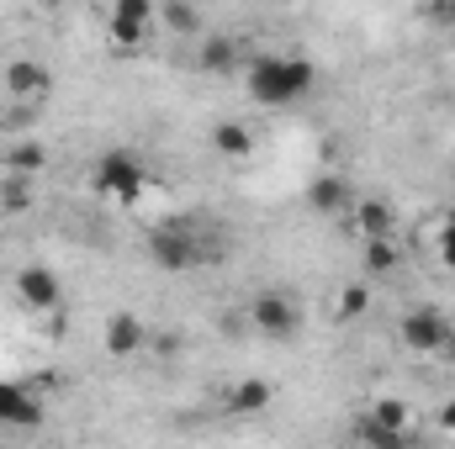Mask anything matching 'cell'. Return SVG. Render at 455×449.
Segmentation results:
<instances>
[{"mask_svg":"<svg viewBox=\"0 0 455 449\" xmlns=\"http://www.w3.org/2000/svg\"><path fill=\"white\" fill-rule=\"evenodd\" d=\"M238 64V43L233 37H212V43H202V69L207 75H228Z\"/></svg>","mask_w":455,"mask_h":449,"instance_id":"cell-17","label":"cell"},{"mask_svg":"<svg viewBox=\"0 0 455 449\" xmlns=\"http://www.w3.org/2000/svg\"><path fill=\"white\" fill-rule=\"evenodd\" d=\"M154 21H159V5L154 0H116L112 16H107V32H112L116 48H138V43H148Z\"/></svg>","mask_w":455,"mask_h":449,"instance_id":"cell-6","label":"cell"},{"mask_svg":"<svg viewBox=\"0 0 455 449\" xmlns=\"http://www.w3.org/2000/svg\"><path fill=\"white\" fill-rule=\"evenodd\" d=\"M397 338H403L408 354H455V323L440 307H413V312H403Z\"/></svg>","mask_w":455,"mask_h":449,"instance_id":"cell-3","label":"cell"},{"mask_svg":"<svg viewBox=\"0 0 455 449\" xmlns=\"http://www.w3.org/2000/svg\"><path fill=\"white\" fill-rule=\"evenodd\" d=\"M159 21H164L170 32H196V27H202V11H196V5H180V0H170V5H159Z\"/></svg>","mask_w":455,"mask_h":449,"instance_id":"cell-19","label":"cell"},{"mask_svg":"<svg viewBox=\"0 0 455 449\" xmlns=\"http://www.w3.org/2000/svg\"><path fill=\"white\" fill-rule=\"evenodd\" d=\"M101 338H107V354L127 359V354H138V349L148 343V328H143V318H132V312H116Z\"/></svg>","mask_w":455,"mask_h":449,"instance_id":"cell-12","label":"cell"},{"mask_svg":"<svg viewBox=\"0 0 455 449\" xmlns=\"http://www.w3.org/2000/svg\"><path fill=\"white\" fill-rule=\"evenodd\" d=\"M365 418H371V423H381L387 434H408V423H413V413H408V402H397V397H376Z\"/></svg>","mask_w":455,"mask_h":449,"instance_id":"cell-15","label":"cell"},{"mask_svg":"<svg viewBox=\"0 0 455 449\" xmlns=\"http://www.w3.org/2000/svg\"><path fill=\"white\" fill-rule=\"evenodd\" d=\"M313 80H318L313 64L297 59V53H265V59L249 64V96L259 106H291L313 91Z\"/></svg>","mask_w":455,"mask_h":449,"instance_id":"cell-1","label":"cell"},{"mask_svg":"<svg viewBox=\"0 0 455 449\" xmlns=\"http://www.w3.org/2000/svg\"><path fill=\"white\" fill-rule=\"evenodd\" d=\"M365 312H371V291H365V286H355V280H349V286H339L334 318H339V323H355V318H365Z\"/></svg>","mask_w":455,"mask_h":449,"instance_id":"cell-18","label":"cell"},{"mask_svg":"<svg viewBox=\"0 0 455 449\" xmlns=\"http://www.w3.org/2000/svg\"><path fill=\"white\" fill-rule=\"evenodd\" d=\"M212 148H218L223 159H249V154H254L249 122H218V127H212Z\"/></svg>","mask_w":455,"mask_h":449,"instance_id":"cell-14","label":"cell"},{"mask_svg":"<svg viewBox=\"0 0 455 449\" xmlns=\"http://www.w3.org/2000/svg\"><path fill=\"white\" fill-rule=\"evenodd\" d=\"M355 429H360V439H365L371 449H408V434H387V429H381V423H371V418H360Z\"/></svg>","mask_w":455,"mask_h":449,"instance_id":"cell-20","label":"cell"},{"mask_svg":"<svg viewBox=\"0 0 455 449\" xmlns=\"http://www.w3.org/2000/svg\"><path fill=\"white\" fill-rule=\"evenodd\" d=\"M435 259H440V264L455 275V212H451L440 227H435Z\"/></svg>","mask_w":455,"mask_h":449,"instance_id":"cell-21","label":"cell"},{"mask_svg":"<svg viewBox=\"0 0 455 449\" xmlns=\"http://www.w3.org/2000/svg\"><path fill=\"white\" fill-rule=\"evenodd\" d=\"M424 21H435V27H455V0H440V5H424Z\"/></svg>","mask_w":455,"mask_h":449,"instance_id":"cell-23","label":"cell"},{"mask_svg":"<svg viewBox=\"0 0 455 449\" xmlns=\"http://www.w3.org/2000/svg\"><path fill=\"white\" fill-rule=\"evenodd\" d=\"M16 302H21L27 312H59L64 286H59V275H53L48 264H27V270L16 275Z\"/></svg>","mask_w":455,"mask_h":449,"instance_id":"cell-7","label":"cell"},{"mask_svg":"<svg viewBox=\"0 0 455 449\" xmlns=\"http://www.w3.org/2000/svg\"><path fill=\"white\" fill-rule=\"evenodd\" d=\"M307 207L323 212V217H339V212L355 207V191H349L344 175H313V185H307Z\"/></svg>","mask_w":455,"mask_h":449,"instance_id":"cell-11","label":"cell"},{"mask_svg":"<svg viewBox=\"0 0 455 449\" xmlns=\"http://www.w3.org/2000/svg\"><path fill=\"white\" fill-rule=\"evenodd\" d=\"M249 323L259 328L265 338H286L297 334V323H302V312H297V302L286 296V291H259L254 302H249Z\"/></svg>","mask_w":455,"mask_h":449,"instance_id":"cell-5","label":"cell"},{"mask_svg":"<svg viewBox=\"0 0 455 449\" xmlns=\"http://www.w3.org/2000/svg\"><path fill=\"white\" fill-rule=\"evenodd\" d=\"M360 259H365V270H371V275H392V270L403 264V254H397V243H392V238H371Z\"/></svg>","mask_w":455,"mask_h":449,"instance_id":"cell-16","label":"cell"},{"mask_svg":"<svg viewBox=\"0 0 455 449\" xmlns=\"http://www.w3.org/2000/svg\"><path fill=\"white\" fill-rule=\"evenodd\" d=\"M48 85H53L48 64H37V59H11V64H5V91H11V96H21V101H43Z\"/></svg>","mask_w":455,"mask_h":449,"instance_id":"cell-10","label":"cell"},{"mask_svg":"<svg viewBox=\"0 0 455 449\" xmlns=\"http://www.w3.org/2000/svg\"><path fill=\"white\" fill-rule=\"evenodd\" d=\"M91 185H96L107 201H116V207H138L143 191H148V169H143V159H132L127 148H112V154L96 159Z\"/></svg>","mask_w":455,"mask_h":449,"instance_id":"cell-2","label":"cell"},{"mask_svg":"<svg viewBox=\"0 0 455 449\" xmlns=\"http://www.w3.org/2000/svg\"><path fill=\"white\" fill-rule=\"evenodd\" d=\"M270 402H275V386L265 375H243L223 391L228 418H259V413H270Z\"/></svg>","mask_w":455,"mask_h":449,"instance_id":"cell-9","label":"cell"},{"mask_svg":"<svg viewBox=\"0 0 455 449\" xmlns=\"http://www.w3.org/2000/svg\"><path fill=\"white\" fill-rule=\"evenodd\" d=\"M435 423H440V434H451V439H455V397H451V402H440Z\"/></svg>","mask_w":455,"mask_h":449,"instance_id":"cell-24","label":"cell"},{"mask_svg":"<svg viewBox=\"0 0 455 449\" xmlns=\"http://www.w3.org/2000/svg\"><path fill=\"white\" fill-rule=\"evenodd\" d=\"M148 254H154V264H159V270H196L202 259H212V254L196 243V232H191L186 223L159 227V232L148 238Z\"/></svg>","mask_w":455,"mask_h":449,"instance_id":"cell-4","label":"cell"},{"mask_svg":"<svg viewBox=\"0 0 455 449\" xmlns=\"http://www.w3.org/2000/svg\"><path fill=\"white\" fill-rule=\"evenodd\" d=\"M5 164H11V175H32V169L43 164V148H37V143H21V148H11Z\"/></svg>","mask_w":455,"mask_h":449,"instance_id":"cell-22","label":"cell"},{"mask_svg":"<svg viewBox=\"0 0 455 449\" xmlns=\"http://www.w3.org/2000/svg\"><path fill=\"white\" fill-rule=\"evenodd\" d=\"M43 402L27 381H0V429H37Z\"/></svg>","mask_w":455,"mask_h":449,"instance_id":"cell-8","label":"cell"},{"mask_svg":"<svg viewBox=\"0 0 455 449\" xmlns=\"http://www.w3.org/2000/svg\"><path fill=\"white\" fill-rule=\"evenodd\" d=\"M355 232L371 243V238H392L397 232V212L387 201H355Z\"/></svg>","mask_w":455,"mask_h":449,"instance_id":"cell-13","label":"cell"}]
</instances>
